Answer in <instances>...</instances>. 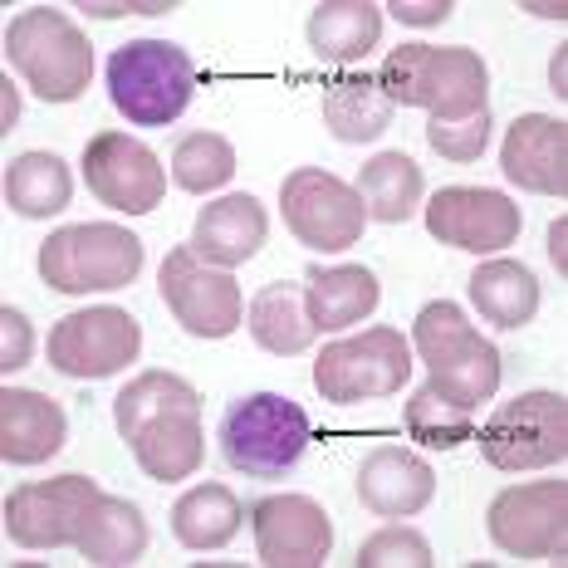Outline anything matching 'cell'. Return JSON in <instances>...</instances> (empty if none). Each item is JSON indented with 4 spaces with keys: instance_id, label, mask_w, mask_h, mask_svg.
<instances>
[{
    "instance_id": "obj_38",
    "label": "cell",
    "mask_w": 568,
    "mask_h": 568,
    "mask_svg": "<svg viewBox=\"0 0 568 568\" xmlns=\"http://www.w3.org/2000/svg\"><path fill=\"white\" fill-rule=\"evenodd\" d=\"M564 235H568V226H564V221H554V226H549V260L559 270H564Z\"/></svg>"
},
{
    "instance_id": "obj_39",
    "label": "cell",
    "mask_w": 568,
    "mask_h": 568,
    "mask_svg": "<svg viewBox=\"0 0 568 568\" xmlns=\"http://www.w3.org/2000/svg\"><path fill=\"white\" fill-rule=\"evenodd\" d=\"M16 113H20V103H16V93H10V79H6V128L16 123Z\"/></svg>"
},
{
    "instance_id": "obj_24",
    "label": "cell",
    "mask_w": 568,
    "mask_h": 568,
    "mask_svg": "<svg viewBox=\"0 0 568 568\" xmlns=\"http://www.w3.org/2000/svg\"><path fill=\"white\" fill-rule=\"evenodd\" d=\"M324 128L338 142H373L393 128V99L373 74H338L324 84Z\"/></svg>"
},
{
    "instance_id": "obj_6",
    "label": "cell",
    "mask_w": 568,
    "mask_h": 568,
    "mask_svg": "<svg viewBox=\"0 0 568 568\" xmlns=\"http://www.w3.org/2000/svg\"><path fill=\"white\" fill-rule=\"evenodd\" d=\"M196 64L172 40H128L109 59V99L138 128H168L186 113Z\"/></svg>"
},
{
    "instance_id": "obj_36",
    "label": "cell",
    "mask_w": 568,
    "mask_h": 568,
    "mask_svg": "<svg viewBox=\"0 0 568 568\" xmlns=\"http://www.w3.org/2000/svg\"><path fill=\"white\" fill-rule=\"evenodd\" d=\"M393 16L402 20V26H442V20H452V0H426V6H412V0H393Z\"/></svg>"
},
{
    "instance_id": "obj_19",
    "label": "cell",
    "mask_w": 568,
    "mask_h": 568,
    "mask_svg": "<svg viewBox=\"0 0 568 568\" xmlns=\"http://www.w3.org/2000/svg\"><path fill=\"white\" fill-rule=\"evenodd\" d=\"M436 470L407 446H377L358 466V500L377 519H412L432 505Z\"/></svg>"
},
{
    "instance_id": "obj_35",
    "label": "cell",
    "mask_w": 568,
    "mask_h": 568,
    "mask_svg": "<svg viewBox=\"0 0 568 568\" xmlns=\"http://www.w3.org/2000/svg\"><path fill=\"white\" fill-rule=\"evenodd\" d=\"M30 353H34V328H30V318L6 304V310H0V373L10 377L16 368H26Z\"/></svg>"
},
{
    "instance_id": "obj_10",
    "label": "cell",
    "mask_w": 568,
    "mask_h": 568,
    "mask_svg": "<svg viewBox=\"0 0 568 568\" xmlns=\"http://www.w3.org/2000/svg\"><path fill=\"white\" fill-rule=\"evenodd\" d=\"M280 206L294 241L324 255L353 251L363 241V226H368V206H363L358 186H348L324 168H294L280 182Z\"/></svg>"
},
{
    "instance_id": "obj_27",
    "label": "cell",
    "mask_w": 568,
    "mask_h": 568,
    "mask_svg": "<svg viewBox=\"0 0 568 568\" xmlns=\"http://www.w3.org/2000/svg\"><path fill=\"white\" fill-rule=\"evenodd\" d=\"M470 304L500 328H525L539 314V280L519 260H485L470 275Z\"/></svg>"
},
{
    "instance_id": "obj_12",
    "label": "cell",
    "mask_w": 568,
    "mask_h": 568,
    "mask_svg": "<svg viewBox=\"0 0 568 568\" xmlns=\"http://www.w3.org/2000/svg\"><path fill=\"white\" fill-rule=\"evenodd\" d=\"M99 495L89 476L30 480L6 495V535L20 549H74Z\"/></svg>"
},
{
    "instance_id": "obj_32",
    "label": "cell",
    "mask_w": 568,
    "mask_h": 568,
    "mask_svg": "<svg viewBox=\"0 0 568 568\" xmlns=\"http://www.w3.org/2000/svg\"><path fill=\"white\" fill-rule=\"evenodd\" d=\"M235 176V148L221 133H186L172 148V182L182 192H216Z\"/></svg>"
},
{
    "instance_id": "obj_3",
    "label": "cell",
    "mask_w": 568,
    "mask_h": 568,
    "mask_svg": "<svg viewBox=\"0 0 568 568\" xmlns=\"http://www.w3.org/2000/svg\"><path fill=\"white\" fill-rule=\"evenodd\" d=\"M412 348L432 373V387L442 397L460 402V407L476 412L480 402L495 397L500 387V348L490 338L476 334L466 314L456 310L452 300L426 304L412 324Z\"/></svg>"
},
{
    "instance_id": "obj_17",
    "label": "cell",
    "mask_w": 568,
    "mask_h": 568,
    "mask_svg": "<svg viewBox=\"0 0 568 568\" xmlns=\"http://www.w3.org/2000/svg\"><path fill=\"white\" fill-rule=\"evenodd\" d=\"M255 554L270 568H318L334 549V525L310 495H265L251 505Z\"/></svg>"
},
{
    "instance_id": "obj_8",
    "label": "cell",
    "mask_w": 568,
    "mask_h": 568,
    "mask_svg": "<svg viewBox=\"0 0 568 568\" xmlns=\"http://www.w3.org/2000/svg\"><path fill=\"white\" fill-rule=\"evenodd\" d=\"M480 456L485 466L519 476V470L564 466L568 456V397L564 393H519L500 402L490 422L480 426Z\"/></svg>"
},
{
    "instance_id": "obj_31",
    "label": "cell",
    "mask_w": 568,
    "mask_h": 568,
    "mask_svg": "<svg viewBox=\"0 0 568 568\" xmlns=\"http://www.w3.org/2000/svg\"><path fill=\"white\" fill-rule=\"evenodd\" d=\"M402 422H407L412 442H422L426 452H456L460 442H470V436H476V412L460 407V402H452V397H442L432 383L412 393Z\"/></svg>"
},
{
    "instance_id": "obj_29",
    "label": "cell",
    "mask_w": 568,
    "mask_h": 568,
    "mask_svg": "<svg viewBox=\"0 0 568 568\" xmlns=\"http://www.w3.org/2000/svg\"><path fill=\"white\" fill-rule=\"evenodd\" d=\"M353 186H358L363 206H368V221H383V226H402L422 206V168L407 152H377V158H368Z\"/></svg>"
},
{
    "instance_id": "obj_4",
    "label": "cell",
    "mask_w": 568,
    "mask_h": 568,
    "mask_svg": "<svg viewBox=\"0 0 568 568\" xmlns=\"http://www.w3.org/2000/svg\"><path fill=\"white\" fill-rule=\"evenodd\" d=\"M221 460L251 480H284L310 446V417L294 397L251 393L235 397L221 417Z\"/></svg>"
},
{
    "instance_id": "obj_5",
    "label": "cell",
    "mask_w": 568,
    "mask_h": 568,
    "mask_svg": "<svg viewBox=\"0 0 568 568\" xmlns=\"http://www.w3.org/2000/svg\"><path fill=\"white\" fill-rule=\"evenodd\" d=\"M6 59L20 69V79L40 93L44 103H74L84 99L93 79L89 34L50 6L20 10L6 26Z\"/></svg>"
},
{
    "instance_id": "obj_2",
    "label": "cell",
    "mask_w": 568,
    "mask_h": 568,
    "mask_svg": "<svg viewBox=\"0 0 568 568\" xmlns=\"http://www.w3.org/2000/svg\"><path fill=\"white\" fill-rule=\"evenodd\" d=\"M393 109H426L432 123H466L490 113V69L466 44H397L377 74Z\"/></svg>"
},
{
    "instance_id": "obj_21",
    "label": "cell",
    "mask_w": 568,
    "mask_h": 568,
    "mask_svg": "<svg viewBox=\"0 0 568 568\" xmlns=\"http://www.w3.org/2000/svg\"><path fill=\"white\" fill-rule=\"evenodd\" d=\"M64 407L30 387H6L0 393V460L6 466H40L64 452Z\"/></svg>"
},
{
    "instance_id": "obj_26",
    "label": "cell",
    "mask_w": 568,
    "mask_h": 568,
    "mask_svg": "<svg viewBox=\"0 0 568 568\" xmlns=\"http://www.w3.org/2000/svg\"><path fill=\"white\" fill-rule=\"evenodd\" d=\"M241 519H245V510L226 485H192V490L172 505V535L182 549L211 554V549H226V544L241 535Z\"/></svg>"
},
{
    "instance_id": "obj_22",
    "label": "cell",
    "mask_w": 568,
    "mask_h": 568,
    "mask_svg": "<svg viewBox=\"0 0 568 568\" xmlns=\"http://www.w3.org/2000/svg\"><path fill=\"white\" fill-rule=\"evenodd\" d=\"M383 290H377V275L368 265H310L304 275V310H310L314 328H348V324H363Z\"/></svg>"
},
{
    "instance_id": "obj_7",
    "label": "cell",
    "mask_w": 568,
    "mask_h": 568,
    "mask_svg": "<svg viewBox=\"0 0 568 568\" xmlns=\"http://www.w3.org/2000/svg\"><path fill=\"white\" fill-rule=\"evenodd\" d=\"M40 280L54 294H109L128 290L142 270V241L113 221H84V226H59L40 245Z\"/></svg>"
},
{
    "instance_id": "obj_14",
    "label": "cell",
    "mask_w": 568,
    "mask_h": 568,
    "mask_svg": "<svg viewBox=\"0 0 568 568\" xmlns=\"http://www.w3.org/2000/svg\"><path fill=\"white\" fill-rule=\"evenodd\" d=\"M142 348V328L128 310L99 304V310L64 314L50 328V368L79 383H99V377L123 373Z\"/></svg>"
},
{
    "instance_id": "obj_16",
    "label": "cell",
    "mask_w": 568,
    "mask_h": 568,
    "mask_svg": "<svg viewBox=\"0 0 568 568\" xmlns=\"http://www.w3.org/2000/svg\"><path fill=\"white\" fill-rule=\"evenodd\" d=\"M519 226H525L519 206L490 186H442L426 201V231L452 251L495 255L519 241Z\"/></svg>"
},
{
    "instance_id": "obj_15",
    "label": "cell",
    "mask_w": 568,
    "mask_h": 568,
    "mask_svg": "<svg viewBox=\"0 0 568 568\" xmlns=\"http://www.w3.org/2000/svg\"><path fill=\"white\" fill-rule=\"evenodd\" d=\"M84 182L103 206L123 211V216H148L168 196V168L148 142L128 133H99L84 148Z\"/></svg>"
},
{
    "instance_id": "obj_9",
    "label": "cell",
    "mask_w": 568,
    "mask_h": 568,
    "mask_svg": "<svg viewBox=\"0 0 568 568\" xmlns=\"http://www.w3.org/2000/svg\"><path fill=\"white\" fill-rule=\"evenodd\" d=\"M412 377V343L402 328H363L358 338H338L318 353L314 387L334 407H353L363 397H393Z\"/></svg>"
},
{
    "instance_id": "obj_37",
    "label": "cell",
    "mask_w": 568,
    "mask_h": 568,
    "mask_svg": "<svg viewBox=\"0 0 568 568\" xmlns=\"http://www.w3.org/2000/svg\"><path fill=\"white\" fill-rule=\"evenodd\" d=\"M89 16H99V20H113V16H128V10H138V16H168V0H158V6H84Z\"/></svg>"
},
{
    "instance_id": "obj_33",
    "label": "cell",
    "mask_w": 568,
    "mask_h": 568,
    "mask_svg": "<svg viewBox=\"0 0 568 568\" xmlns=\"http://www.w3.org/2000/svg\"><path fill=\"white\" fill-rule=\"evenodd\" d=\"M426 564H432V544L407 525H387L358 544V568H426Z\"/></svg>"
},
{
    "instance_id": "obj_23",
    "label": "cell",
    "mask_w": 568,
    "mask_h": 568,
    "mask_svg": "<svg viewBox=\"0 0 568 568\" xmlns=\"http://www.w3.org/2000/svg\"><path fill=\"white\" fill-rule=\"evenodd\" d=\"M304 34L324 64H358L383 34V10L373 0H318Z\"/></svg>"
},
{
    "instance_id": "obj_34",
    "label": "cell",
    "mask_w": 568,
    "mask_h": 568,
    "mask_svg": "<svg viewBox=\"0 0 568 568\" xmlns=\"http://www.w3.org/2000/svg\"><path fill=\"white\" fill-rule=\"evenodd\" d=\"M426 142L446 162H476L490 148V113H476L466 123H426Z\"/></svg>"
},
{
    "instance_id": "obj_18",
    "label": "cell",
    "mask_w": 568,
    "mask_h": 568,
    "mask_svg": "<svg viewBox=\"0 0 568 568\" xmlns=\"http://www.w3.org/2000/svg\"><path fill=\"white\" fill-rule=\"evenodd\" d=\"M500 172L525 192L568 196V123L549 113L515 118L500 148Z\"/></svg>"
},
{
    "instance_id": "obj_28",
    "label": "cell",
    "mask_w": 568,
    "mask_h": 568,
    "mask_svg": "<svg viewBox=\"0 0 568 568\" xmlns=\"http://www.w3.org/2000/svg\"><path fill=\"white\" fill-rule=\"evenodd\" d=\"M74 196V176H69L59 152H20L6 168V206L26 221L59 216Z\"/></svg>"
},
{
    "instance_id": "obj_11",
    "label": "cell",
    "mask_w": 568,
    "mask_h": 568,
    "mask_svg": "<svg viewBox=\"0 0 568 568\" xmlns=\"http://www.w3.org/2000/svg\"><path fill=\"white\" fill-rule=\"evenodd\" d=\"M158 290H162V304L172 310V318L192 338H231L235 328L245 324V300H241L235 275L221 265H206L192 245L168 251Z\"/></svg>"
},
{
    "instance_id": "obj_30",
    "label": "cell",
    "mask_w": 568,
    "mask_h": 568,
    "mask_svg": "<svg viewBox=\"0 0 568 568\" xmlns=\"http://www.w3.org/2000/svg\"><path fill=\"white\" fill-rule=\"evenodd\" d=\"M74 549L89 564H138L148 554V519L123 495H99V505H93Z\"/></svg>"
},
{
    "instance_id": "obj_13",
    "label": "cell",
    "mask_w": 568,
    "mask_h": 568,
    "mask_svg": "<svg viewBox=\"0 0 568 568\" xmlns=\"http://www.w3.org/2000/svg\"><path fill=\"white\" fill-rule=\"evenodd\" d=\"M495 549L510 559H564L568 554V485L564 480H529L510 485L485 510Z\"/></svg>"
},
{
    "instance_id": "obj_1",
    "label": "cell",
    "mask_w": 568,
    "mask_h": 568,
    "mask_svg": "<svg viewBox=\"0 0 568 568\" xmlns=\"http://www.w3.org/2000/svg\"><path fill=\"white\" fill-rule=\"evenodd\" d=\"M113 426L133 460L152 480H186L196 476L201 456H206V436H201V397L186 377L176 373H138L123 393L113 397Z\"/></svg>"
},
{
    "instance_id": "obj_25",
    "label": "cell",
    "mask_w": 568,
    "mask_h": 568,
    "mask_svg": "<svg viewBox=\"0 0 568 568\" xmlns=\"http://www.w3.org/2000/svg\"><path fill=\"white\" fill-rule=\"evenodd\" d=\"M245 328L275 358H294L318 338L314 318L304 310V290H294V284H265L245 310Z\"/></svg>"
},
{
    "instance_id": "obj_20",
    "label": "cell",
    "mask_w": 568,
    "mask_h": 568,
    "mask_svg": "<svg viewBox=\"0 0 568 568\" xmlns=\"http://www.w3.org/2000/svg\"><path fill=\"white\" fill-rule=\"evenodd\" d=\"M270 235V216L265 206L251 196V192H231L211 206L196 211V226H192V251L206 260V265H221V270H235L245 260L260 255Z\"/></svg>"
}]
</instances>
